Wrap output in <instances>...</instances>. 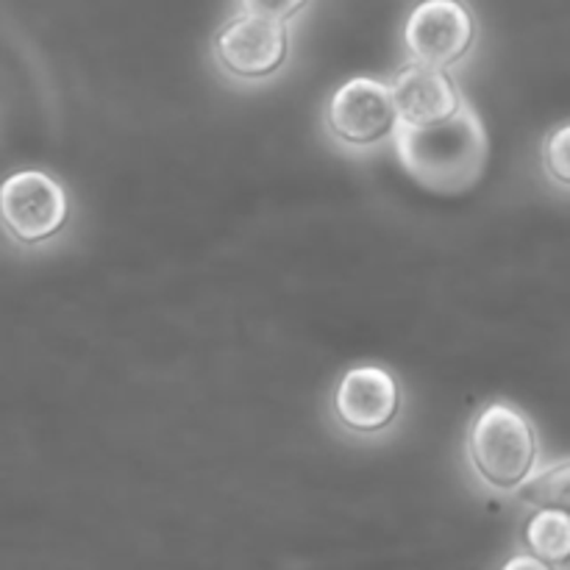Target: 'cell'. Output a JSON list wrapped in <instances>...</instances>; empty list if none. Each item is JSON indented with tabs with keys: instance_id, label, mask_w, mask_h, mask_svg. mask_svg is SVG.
Segmentation results:
<instances>
[{
	"instance_id": "obj_10",
	"label": "cell",
	"mask_w": 570,
	"mask_h": 570,
	"mask_svg": "<svg viewBox=\"0 0 570 570\" xmlns=\"http://www.w3.org/2000/svg\"><path fill=\"white\" fill-rule=\"evenodd\" d=\"M527 501H532L534 507H554L570 515V462L534 476L527 488Z\"/></svg>"
},
{
	"instance_id": "obj_8",
	"label": "cell",
	"mask_w": 570,
	"mask_h": 570,
	"mask_svg": "<svg viewBox=\"0 0 570 570\" xmlns=\"http://www.w3.org/2000/svg\"><path fill=\"white\" fill-rule=\"evenodd\" d=\"M390 89H393L401 122L406 126H429V122L445 120L465 100L445 67L423 65V61L401 67L390 81Z\"/></svg>"
},
{
	"instance_id": "obj_13",
	"label": "cell",
	"mask_w": 570,
	"mask_h": 570,
	"mask_svg": "<svg viewBox=\"0 0 570 570\" xmlns=\"http://www.w3.org/2000/svg\"><path fill=\"white\" fill-rule=\"evenodd\" d=\"M518 568H532V570H540L546 568V562L540 560V557L529 554V557H518V560H510L507 562V570H518Z\"/></svg>"
},
{
	"instance_id": "obj_5",
	"label": "cell",
	"mask_w": 570,
	"mask_h": 570,
	"mask_svg": "<svg viewBox=\"0 0 570 570\" xmlns=\"http://www.w3.org/2000/svg\"><path fill=\"white\" fill-rule=\"evenodd\" d=\"M217 67L237 81H265L289 59L287 22L243 11L212 39Z\"/></svg>"
},
{
	"instance_id": "obj_3",
	"label": "cell",
	"mask_w": 570,
	"mask_h": 570,
	"mask_svg": "<svg viewBox=\"0 0 570 570\" xmlns=\"http://www.w3.org/2000/svg\"><path fill=\"white\" fill-rule=\"evenodd\" d=\"M70 220L67 189L45 170H17L0 181V226L14 243L42 245Z\"/></svg>"
},
{
	"instance_id": "obj_4",
	"label": "cell",
	"mask_w": 570,
	"mask_h": 570,
	"mask_svg": "<svg viewBox=\"0 0 570 570\" xmlns=\"http://www.w3.org/2000/svg\"><path fill=\"white\" fill-rule=\"evenodd\" d=\"M328 134L345 148H376L395 137L401 126L390 83L356 76L340 83L326 104Z\"/></svg>"
},
{
	"instance_id": "obj_9",
	"label": "cell",
	"mask_w": 570,
	"mask_h": 570,
	"mask_svg": "<svg viewBox=\"0 0 570 570\" xmlns=\"http://www.w3.org/2000/svg\"><path fill=\"white\" fill-rule=\"evenodd\" d=\"M523 543L546 568L570 566V515L554 507H538L523 527Z\"/></svg>"
},
{
	"instance_id": "obj_7",
	"label": "cell",
	"mask_w": 570,
	"mask_h": 570,
	"mask_svg": "<svg viewBox=\"0 0 570 570\" xmlns=\"http://www.w3.org/2000/svg\"><path fill=\"white\" fill-rule=\"evenodd\" d=\"M334 412L354 434H379L401 412V387L390 371L379 365H360L340 379L334 390Z\"/></svg>"
},
{
	"instance_id": "obj_6",
	"label": "cell",
	"mask_w": 570,
	"mask_h": 570,
	"mask_svg": "<svg viewBox=\"0 0 570 570\" xmlns=\"http://www.w3.org/2000/svg\"><path fill=\"white\" fill-rule=\"evenodd\" d=\"M476 42V20L460 0H421L404 26V45L415 61L454 67Z\"/></svg>"
},
{
	"instance_id": "obj_1",
	"label": "cell",
	"mask_w": 570,
	"mask_h": 570,
	"mask_svg": "<svg viewBox=\"0 0 570 570\" xmlns=\"http://www.w3.org/2000/svg\"><path fill=\"white\" fill-rule=\"evenodd\" d=\"M393 145L406 176L429 193H468L488 170V131L468 100H462L460 109L440 122L429 126L401 122Z\"/></svg>"
},
{
	"instance_id": "obj_11",
	"label": "cell",
	"mask_w": 570,
	"mask_h": 570,
	"mask_svg": "<svg viewBox=\"0 0 570 570\" xmlns=\"http://www.w3.org/2000/svg\"><path fill=\"white\" fill-rule=\"evenodd\" d=\"M543 170L557 187L570 189V122H562L546 137L543 150Z\"/></svg>"
},
{
	"instance_id": "obj_12",
	"label": "cell",
	"mask_w": 570,
	"mask_h": 570,
	"mask_svg": "<svg viewBox=\"0 0 570 570\" xmlns=\"http://www.w3.org/2000/svg\"><path fill=\"white\" fill-rule=\"evenodd\" d=\"M309 0H239L243 11L256 17H267V20L287 22L298 14Z\"/></svg>"
},
{
	"instance_id": "obj_2",
	"label": "cell",
	"mask_w": 570,
	"mask_h": 570,
	"mask_svg": "<svg viewBox=\"0 0 570 570\" xmlns=\"http://www.w3.org/2000/svg\"><path fill=\"white\" fill-rule=\"evenodd\" d=\"M468 456L488 488L512 493L532 479L540 445L532 421L510 404H490L473 421L468 434Z\"/></svg>"
}]
</instances>
